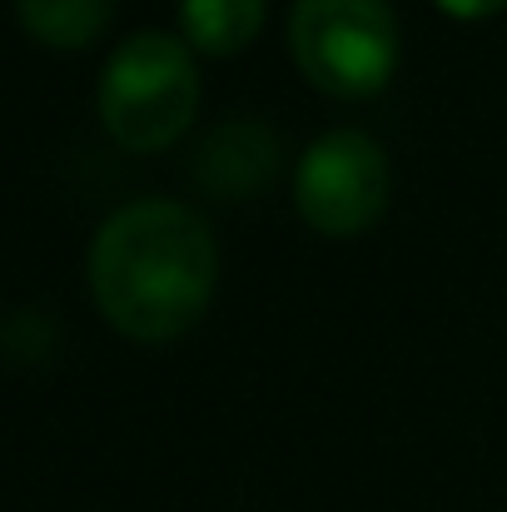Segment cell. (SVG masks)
<instances>
[{
    "mask_svg": "<svg viewBox=\"0 0 507 512\" xmlns=\"http://www.w3.org/2000/svg\"><path fill=\"white\" fill-rule=\"evenodd\" d=\"M214 284V229L179 199H135L115 209L90 244V294L125 339H184L204 319Z\"/></svg>",
    "mask_w": 507,
    "mask_h": 512,
    "instance_id": "obj_1",
    "label": "cell"
},
{
    "mask_svg": "<svg viewBox=\"0 0 507 512\" xmlns=\"http://www.w3.org/2000/svg\"><path fill=\"white\" fill-rule=\"evenodd\" d=\"M199 110V70L194 50L165 35V30H140L130 35L105 75H100V120L110 140L130 155H155L169 150Z\"/></svg>",
    "mask_w": 507,
    "mask_h": 512,
    "instance_id": "obj_2",
    "label": "cell"
},
{
    "mask_svg": "<svg viewBox=\"0 0 507 512\" xmlns=\"http://www.w3.org/2000/svg\"><path fill=\"white\" fill-rule=\"evenodd\" d=\"M289 50L314 90L368 100L398 70V15L388 0H294Z\"/></svg>",
    "mask_w": 507,
    "mask_h": 512,
    "instance_id": "obj_3",
    "label": "cell"
},
{
    "mask_svg": "<svg viewBox=\"0 0 507 512\" xmlns=\"http://www.w3.org/2000/svg\"><path fill=\"white\" fill-rule=\"evenodd\" d=\"M388 194H393L388 155L363 130H334L314 140L294 170L299 219L324 239H353L373 229L388 209Z\"/></svg>",
    "mask_w": 507,
    "mask_h": 512,
    "instance_id": "obj_4",
    "label": "cell"
},
{
    "mask_svg": "<svg viewBox=\"0 0 507 512\" xmlns=\"http://www.w3.org/2000/svg\"><path fill=\"white\" fill-rule=\"evenodd\" d=\"M274 174H279V140L259 120H229V125H219L204 140L199 160H194V179L209 194H219V199L259 194Z\"/></svg>",
    "mask_w": 507,
    "mask_h": 512,
    "instance_id": "obj_5",
    "label": "cell"
},
{
    "mask_svg": "<svg viewBox=\"0 0 507 512\" xmlns=\"http://www.w3.org/2000/svg\"><path fill=\"white\" fill-rule=\"evenodd\" d=\"M269 0H179L184 45L199 55H239L259 40Z\"/></svg>",
    "mask_w": 507,
    "mask_h": 512,
    "instance_id": "obj_6",
    "label": "cell"
},
{
    "mask_svg": "<svg viewBox=\"0 0 507 512\" xmlns=\"http://www.w3.org/2000/svg\"><path fill=\"white\" fill-rule=\"evenodd\" d=\"M115 5L120 0H15V15L40 45L85 50L110 30Z\"/></svg>",
    "mask_w": 507,
    "mask_h": 512,
    "instance_id": "obj_7",
    "label": "cell"
},
{
    "mask_svg": "<svg viewBox=\"0 0 507 512\" xmlns=\"http://www.w3.org/2000/svg\"><path fill=\"white\" fill-rule=\"evenodd\" d=\"M443 5V15H453V20H488V15H498L507 0H438Z\"/></svg>",
    "mask_w": 507,
    "mask_h": 512,
    "instance_id": "obj_8",
    "label": "cell"
}]
</instances>
